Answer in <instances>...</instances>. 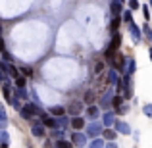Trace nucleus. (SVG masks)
I'll return each instance as SVG.
<instances>
[{"label":"nucleus","mask_w":152,"mask_h":148,"mask_svg":"<svg viewBox=\"0 0 152 148\" xmlns=\"http://www.w3.org/2000/svg\"><path fill=\"white\" fill-rule=\"evenodd\" d=\"M35 112H37V108H35V106H25V108H21V115H23V117H31Z\"/></svg>","instance_id":"obj_1"},{"label":"nucleus","mask_w":152,"mask_h":148,"mask_svg":"<svg viewBox=\"0 0 152 148\" xmlns=\"http://www.w3.org/2000/svg\"><path fill=\"white\" fill-rule=\"evenodd\" d=\"M145 33H146V37L152 41V31H150V27H145Z\"/></svg>","instance_id":"obj_14"},{"label":"nucleus","mask_w":152,"mask_h":148,"mask_svg":"<svg viewBox=\"0 0 152 148\" xmlns=\"http://www.w3.org/2000/svg\"><path fill=\"white\" fill-rule=\"evenodd\" d=\"M131 35L135 37V42H139V41H141V31H139L135 25H131Z\"/></svg>","instance_id":"obj_3"},{"label":"nucleus","mask_w":152,"mask_h":148,"mask_svg":"<svg viewBox=\"0 0 152 148\" xmlns=\"http://www.w3.org/2000/svg\"><path fill=\"white\" fill-rule=\"evenodd\" d=\"M118 25H119V17H115L114 23H112V27H114V29H118Z\"/></svg>","instance_id":"obj_17"},{"label":"nucleus","mask_w":152,"mask_h":148,"mask_svg":"<svg viewBox=\"0 0 152 148\" xmlns=\"http://www.w3.org/2000/svg\"><path fill=\"white\" fill-rule=\"evenodd\" d=\"M83 125H85V121H83L81 117H75V119H73V127H75V129H81Z\"/></svg>","instance_id":"obj_4"},{"label":"nucleus","mask_w":152,"mask_h":148,"mask_svg":"<svg viewBox=\"0 0 152 148\" xmlns=\"http://www.w3.org/2000/svg\"><path fill=\"white\" fill-rule=\"evenodd\" d=\"M58 148H71L69 142H58Z\"/></svg>","instance_id":"obj_12"},{"label":"nucleus","mask_w":152,"mask_h":148,"mask_svg":"<svg viewBox=\"0 0 152 148\" xmlns=\"http://www.w3.org/2000/svg\"><path fill=\"white\" fill-rule=\"evenodd\" d=\"M129 8H131V10H137V8H139V2H137V0H129Z\"/></svg>","instance_id":"obj_9"},{"label":"nucleus","mask_w":152,"mask_h":148,"mask_svg":"<svg viewBox=\"0 0 152 148\" xmlns=\"http://www.w3.org/2000/svg\"><path fill=\"white\" fill-rule=\"evenodd\" d=\"M45 123L48 127H54V119H50V117H45Z\"/></svg>","instance_id":"obj_11"},{"label":"nucleus","mask_w":152,"mask_h":148,"mask_svg":"<svg viewBox=\"0 0 152 148\" xmlns=\"http://www.w3.org/2000/svg\"><path fill=\"white\" fill-rule=\"evenodd\" d=\"M87 114H89L91 115V117H96V114H98V110H96V108H89V110H87Z\"/></svg>","instance_id":"obj_6"},{"label":"nucleus","mask_w":152,"mask_h":148,"mask_svg":"<svg viewBox=\"0 0 152 148\" xmlns=\"http://www.w3.org/2000/svg\"><path fill=\"white\" fill-rule=\"evenodd\" d=\"M93 100H94V93H87V94H85V102H89V104H91Z\"/></svg>","instance_id":"obj_7"},{"label":"nucleus","mask_w":152,"mask_h":148,"mask_svg":"<svg viewBox=\"0 0 152 148\" xmlns=\"http://www.w3.org/2000/svg\"><path fill=\"white\" fill-rule=\"evenodd\" d=\"M145 112H146L148 115H152V106H146V108H145Z\"/></svg>","instance_id":"obj_18"},{"label":"nucleus","mask_w":152,"mask_h":148,"mask_svg":"<svg viewBox=\"0 0 152 148\" xmlns=\"http://www.w3.org/2000/svg\"><path fill=\"white\" fill-rule=\"evenodd\" d=\"M150 58H152V50H150Z\"/></svg>","instance_id":"obj_19"},{"label":"nucleus","mask_w":152,"mask_h":148,"mask_svg":"<svg viewBox=\"0 0 152 148\" xmlns=\"http://www.w3.org/2000/svg\"><path fill=\"white\" fill-rule=\"evenodd\" d=\"M8 73H10V75H14V77H18V69H15L14 66H8Z\"/></svg>","instance_id":"obj_8"},{"label":"nucleus","mask_w":152,"mask_h":148,"mask_svg":"<svg viewBox=\"0 0 152 148\" xmlns=\"http://www.w3.org/2000/svg\"><path fill=\"white\" fill-rule=\"evenodd\" d=\"M102 69H104V63H96V69H94V73H102Z\"/></svg>","instance_id":"obj_10"},{"label":"nucleus","mask_w":152,"mask_h":148,"mask_svg":"<svg viewBox=\"0 0 152 148\" xmlns=\"http://www.w3.org/2000/svg\"><path fill=\"white\" fill-rule=\"evenodd\" d=\"M142 14H145V17H146V19H148V17H150V12H148V8H146V6H145V8H142Z\"/></svg>","instance_id":"obj_15"},{"label":"nucleus","mask_w":152,"mask_h":148,"mask_svg":"<svg viewBox=\"0 0 152 148\" xmlns=\"http://www.w3.org/2000/svg\"><path fill=\"white\" fill-rule=\"evenodd\" d=\"M123 19H125V21H131V14H129V12H125V14H123Z\"/></svg>","instance_id":"obj_16"},{"label":"nucleus","mask_w":152,"mask_h":148,"mask_svg":"<svg viewBox=\"0 0 152 148\" xmlns=\"http://www.w3.org/2000/svg\"><path fill=\"white\" fill-rule=\"evenodd\" d=\"M18 87H25V79L23 77H18Z\"/></svg>","instance_id":"obj_13"},{"label":"nucleus","mask_w":152,"mask_h":148,"mask_svg":"<svg viewBox=\"0 0 152 148\" xmlns=\"http://www.w3.org/2000/svg\"><path fill=\"white\" fill-rule=\"evenodd\" d=\"M50 112H52L54 115H62V114H64V108H60V106H54Z\"/></svg>","instance_id":"obj_5"},{"label":"nucleus","mask_w":152,"mask_h":148,"mask_svg":"<svg viewBox=\"0 0 152 148\" xmlns=\"http://www.w3.org/2000/svg\"><path fill=\"white\" fill-rule=\"evenodd\" d=\"M112 12H114L115 15L121 12V2H119V0H114V2H112Z\"/></svg>","instance_id":"obj_2"}]
</instances>
